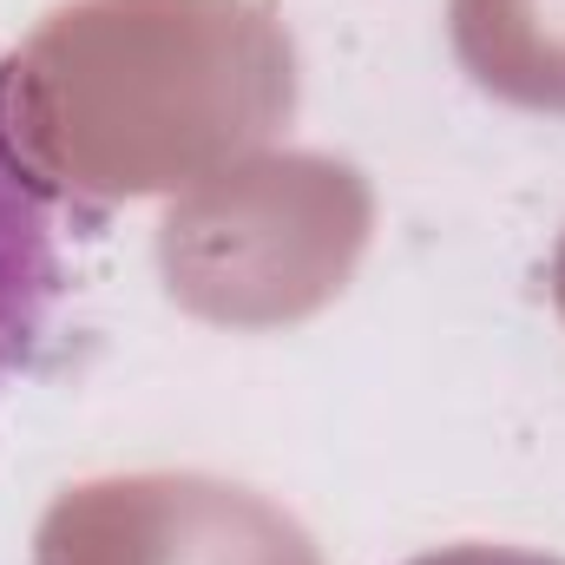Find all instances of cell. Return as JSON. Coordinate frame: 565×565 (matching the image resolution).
I'll list each match as a JSON object with an SVG mask.
<instances>
[{"mask_svg":"<svg viewBox=\"0 0 565 565\" xmlns=\"http://www.w3.org/2000/svg\"><path fill=\"white\" fill-rule=\"evenodd\" d=\"M289 106L296 53L264 0H73L0 66L13 151L79 198L204 184Z\"/></svg>","mask_w":565,"mask_h":565,"instance_id":"cell-1","label":"cell"},{"mask_svg":"<svg viewBox=\"0 0 565 565\" xmlns=\"http://www.w3.org/2000/svg\"><path fill=\"white\" fill-rule=\"evenodd\" d=\"M369 244V184L316 151L211 171L158 231V264L184 309L270 329L322 309Z\"/></svg>","mask_w":565,"mask_h":565,"instance_id":"cell-2","label":"cell"},{"mask_svg":"<svg viewBox=\"0 0 565 565\" xmlns=\"http://www.w3.org/2000/svg\"><path fill=\"white\" fill-rule=\"evenodd\" d=\"M33 565H322L309 533L250 487L211 473H119L66 487Z\"/></svg>","mask_w":565,"mask_h":565,"instance_id":"cell-3","label":"cell"},{"mask_svg":"<svg viewBox=\"0 0 565 565\" xmlns=\"http://www.w3.org/2000/svg\"><path fill=\"white\" fill-rule=\"evenodd\" d=\"M66 302V244L53 191L13 151L0 119V395L40 362Z\"/></svg>","mask_w":565,"mask_h":565,"instance_id":"cell-4","label":"cell"},{"mask_svg":"<svg viewBox=\"0 0 565 565\" xmlns=\"http://www.w3.org/2000/svg\"><path fill=\"white\" fill-rule=\"evenodd\" d=\"M460 66L526 113H565V0H454Z\"/></svg>","mask_w":565,"mask_h":565,"instance_id":"cell-5","label":"cell"},{"mask_svg":"<svg viewBox=\"0 0 565 565\" xmlns=\"http://www.w3.org/2000/svg\"><path fill=\"white\" fill-rule=\"evenodd\" d=\"M408 565H565V559L526 553V546H480V540H467V546H440V553H422Z\"/></svg>","mask_w":565,"mask_h":565,"instance_id":"cell-6","label":"cell"},{"mask_svg":"<svg viewBox=\"0 0 565 565\" xmlns=\"http://www.w3.org/2000/svg\"><path fill=\"white\" fill-rule=\"evenodd\" d=\"M553 296H559V309H565V244H559V257H553Z\"/></svg>","mask_w":565,"mask_h":565,"instance_id":"cell-7","label":"cell"}]
</instances>
